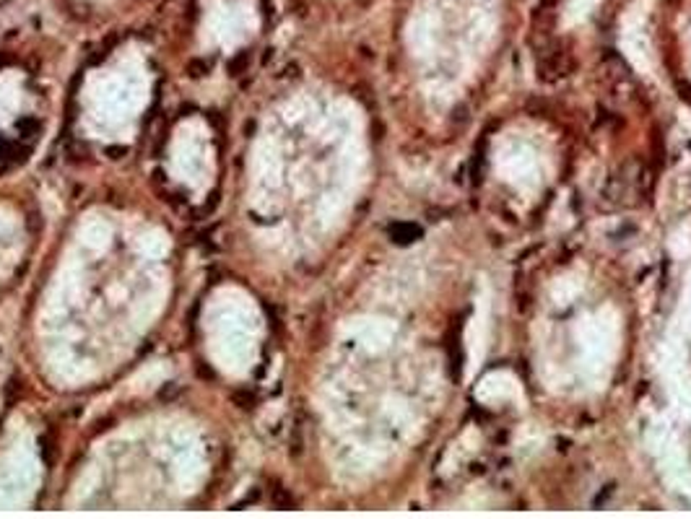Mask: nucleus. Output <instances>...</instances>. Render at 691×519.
<instances>
[{
  "label": "nucleus",
  "mask_w": 691,
  "mask_h": 519,
  "mask_svg": "<svg viewBox=\"0 0 691 519\" xmlns=\"http://www.w3.org/2000/svg\"><path fill=\"white\" fill-rule=\"evenodd\" d=\"M255 0H206L200 19V44L206 49L234 52L255 37Z\"/></svg>",
  "instance_id": "obj_4"
},
{
  "label": "nucleus",
  "mask_w": 691,
  "mask_h": 519,
  "mask_svg": "<svg viewBox=\"0 0 691 519\" xmlns=\"http://www.w3.org/2000/svg\"><path fill=\"white\" fill-rule=\"evenodd\" d=\"M216 158H213V143L211 130L200 117H190L179 122V128L169 143V174L185 185L193 195H206V190L213 182Z\"/></svg>",
  "instance_id": "obj_3"
},
{
  "label": "nucleus",
  "mask_w": 691,
  "mask_h": 519,
  "mask_svg": "<svg viewBox=\"0 0 691 519\" xmlns=\"http://www.w3.org/2000/svg\"><path fill=\"white\" fill-rule=\"evenodd\" d=\"M81 245L91 249V252H99V249H104L109 245V239H112V226L104 221V218H89L86 224L81 226Z\"/></svg>",
  "instance_id": "obj_6"
},
{
  "label": "nucleus",
  "mask_w": 691,
  "mask_h": 519,
  "mask_svg": "<svg viewBox=\"0 0 691 519\" xmlns=\"http://www.w3.org/2000/svg\"><path fill=\"white\" fill-rule=\"evenodd\" d=\"M167 247H169L167 236H164V231H158V229H148V231H143L138 236V249L140 255L146 257H164Z\"/></svg>",
  "instance_id": "obj_7"
},
{
  "label": "nucleus",
  "mask_w": 691,
  "mask_h": 519,
  "mask_svg": "<svg viewBox=\"0 0 691 519\" xmlns=\"http://www.w3.org/2000/svg\"><path fill=\"white\" fill-rule=\"evenodd\" d=\"M40 483V457L34 439L26 429L8 439V447L0 452V509H13L31 499Z\"/></svg>",
  "instance_id": "obj_5"
},
{
  "label": "nucleus",
  "mask_w": 691,
  "mask_h": 519,
  "mask_svg": "<svg viewBox=\"0 0 691 519\" xmlns=\"http://www.w3.org/2000/svg\"><path fill=\"white\" fill-rule=\"evenodd\" d=\"M148 70L140 52H125L107 68L94 73L83 88L86 130L97 138H130L136 120L146 107Z\"/></svg>",
  "instance_id": "obj_1"
},
{
  "label": "nucleus",
  "mask_w": 691,
  "mask_h": 519,
  "mask_svg": "<svg viewBox=\"0 0 691 519\" xmlns=\"http://www.w3.org/2000/svg\"><path fill=\"white\" fill-rule=\"evenodd\" d=\"M208 353L229 377H245L257 353L260 317L252 299L239 288H221L206 312Z\"/></svg>",
  "instance_id": "obj_2"
}]
</instances>
